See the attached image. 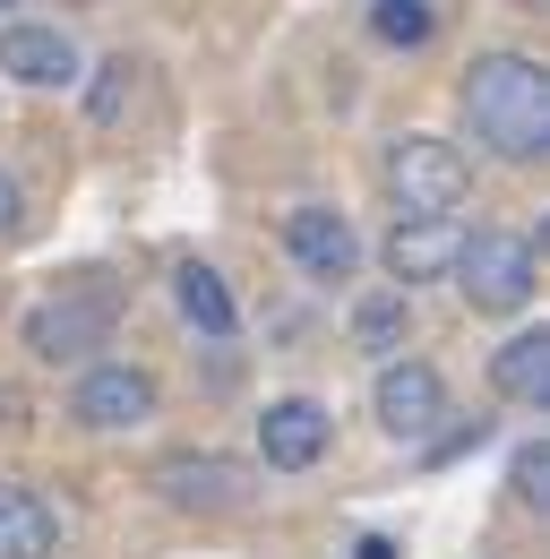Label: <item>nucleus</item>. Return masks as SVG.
I'll return each instance as SVG.
<instances>
[{
  "instance_id": "obj_1",
  "label": "nucleus",
  "mask_w": 550,
  "mask_h": 559,
  "mask_svg": "<svg viewBox=\"0 0 550 559\" xmlns=\"http://www.w3.org/2000/svg\"><path fill=\"white\" fill-rule=\"evenodd\" d=\"M465 130L499 164H542L550 155V78L534 52H481L465 70Z\"/></svg>"
},
{
  "instance_id": "obj_2",
  "label": "nucleus",
  "mask_w": 550,
  "mask_h": 559,
  "mask_svg": "<svg viewBox=\"0 0 550 559\" xmlns=\"http://www.w3.org/2000/svg\"><path fill=\"white\" fill-rule=\"evenodd\" d=\"M447 276H456V293L474 301L481 319H516L534 301V284H542V250L525 233H465Z\"/></svg>"
},
{
  "instance_id": "obj_3",
  "label": "nucleus",
  "mask_w": 550,
  "mask_h": 559,
  "mask_svg": "<svg viewBox=\"0 0 550 559\" xmlns=\"http://www.w3.org/2000/svg\"><path fill=\"white\" fill-rule=\"evenodd\" d=\"M379 181H387L396 215H456V207H465V190H474L465 155H456L447 139H430V130L387 139V155H379Z\"/></svg>"
},
{
  "instance_id": "obj_4",
  "label": "nucleus",
  "mask_w": 550,
  "mask_h": 559,
  "mask_svg": "<svg viewBox=\"0 0 550 559\" xmlns=\"http://www.w3.org/2000/svg\"><path fill=\"white\" fill-rule=\"evenodd\" d=\"M69 414L86 430H146L155 421V370H138V361H86Z\"/></svg>"
},
{
  "instance_id": "obj_5",
  "label": "nucleus",
  "mask_w": 550,
  "mask_h": 559,
  "mask_svg": "<svg viewBox=\"0 0 550 559\" xmlns=\"http://www.w3.org/2000/svg\"><path fill=\"white\" fill-rule=\"evenodd\" d=\"M370 405H379V430H387V439H430V430L447 421V379H439L430 361H396V353H387Z\"/></svg>"
},
{
  "instance_id": "obj_6",
  "label": "nucleus",
  "mask_w": 550,
  "mask_h": 559,
  "mask_svg": "<svg viewBox=\"0 0 550 559\" xmlns=\"http://www.w3.org/2000/svg\"><path fill=\"white\" fill-rule=\"evenodd\" d=\"M26 345H35V361H95V353L112 345V301L61 293V301L26 310Z\"/></svg>"
},
{
  "instance_id": "obj_7",
  "label": "nucleus",
  "mask_w": 550,
  "mask_h": 559,
  "mask_svg": "<svg viewBox=\"0 0 550 559\" xmlns=\"http://www.w3.org/2000/svg\"><path fill=\"white\" fill-rule=\"evenodd\" d=\"M327 439H336V414H327L319 396H275L267 414H259V456H267V474H310V465L327 456Z\"/></svg>"
},
{
  "instance_id": "obj_8",
  "label": "nucleus",
  "mask_w": 550,
  "mask_h": 559,
  "mask_svg": "<svg viewBox=\"0 0 550 559\" xmlns=\"http://www.w3.org/2000/svg\"><path fill=\"white\" fill-rule=\"evenodd\" d=\"M284 250H292L301 276H319V284H344L361 267V233H352L344 207H292L284 215Z\"/></svg>"
},
{
  "instance_id": "obj_9",
  "label": "nucleus",
  "mask_w": 550,
  "mask_h": 559,
  "mask_svg": "<svg viewBox=\"0 0 550 559\" xmlns=\"http://www.w3.org/2000/svg\"><path fill=\"white\" fill-rule=\"evenodd\" d=\"M155 490L172 499V508H199V516H232V508H250V465H232V456H164L155 465Z\"/></svg>"
},
{
  "instance_id": "obj_10",
  "label": "nucleus",
  "mask_w": 550,
  "mask_h": 559,
  "mask_svg": "<svg viewBox=\"0 0 550 559\" xmlns=\"http://www.w3.org/2000/svg\"><path fill=\"white\" fill-rule=\"evenodd\" d=\"M456 250H465V224H456V215H396V233H387V250H379V259H387V276L412 293V284L447 276V267H456Z\"/></svg>"
},
{
  "instance_id": "obj_11",
  "label": "nucleus",
  "mask_w": 550,
  "mask_h": 559,
  "mask_svg": "<svg viewBox=\"0 0 550 559\" xmlns=\"http://www.w3.org/2000/svg\"><path fill=\"white\" fill-rule=\"evenodd\" d=\"M0 70L17 86H69L77 78V44L61 26H35V17H9L0 26Z\"/></svg>"
},
{
  "instance_id": "obj_12",
  "label": "nucleus",
  "mask_w": 550,
  "mask_h": 559,
  "mask_svg": "<svg viewBox=\"0 0 550 559\" xmlns=\"http://www.w3.org/2000/svg\"><path fill=\"white\" fill-rule=\"evenodd\" d=\"M61 551V508L35 483H0V559H52Z\"/></svg>"
},
{
  "instance_id": "obj_13",
  "label": "nucleus",
  "mask_w": 550,
  "mask_h": 559,
  "mask_svg": "<svg viewBox=\"0 0 550 559\" xmlns=\"http://www.w3.org/2000/svg\"><path fill=\"white\" fill-rule=\"evenodd\" d=\"M490 388H499L507 405L550 414V328H516L507 345L490 353Z\"/></svg>"
},
{
  "instance_id": "obj_14",
  "label": "nucleus",
  "mask_w": 550,
  "mask_h": 559,
  "mask_svg": "<svg viewBox=\"0 0 550 559\" xmlns=\"http://www.w3.org/2000/svg\"><path fill=\"white\" fill-rule=\"evenodd\" d=\"M172 301H181V319L199 328L206 345H224V336L241 328V310H232V293H224V276H215L206 259H181V267H172Z\"/></svg>"
},
{
  "instance_id": "obj_15",
  "label": "nucleus",
  "mask_w": 550,
  "mask_h": 559,
  "mask_svg": "<svg viewBox=\"0 0 550 559\" xmlns=\"http://www.w3.org/2000/svg\"><path fill=\"white\" fill-rule=\"evenodd\" d=\"M405 328H412V293H405V284L352 310V345H361V353H379V361H387V353H405Z\"/></svg>"
},
{
  "instance_id": "obj_16",
  "label": "nucleus",
  "mask_w": 550,
  "mask_h": 559,
  "mask_svg": "<svg viewBox=\"0 0 550 559\" xmlns=\"http://www.w3.org/2000/svg\"><path fill=\"white\" fill-rule=\"evenodd\" d=\"M430 0H370V35L379 44H396V52H412V44H430Z\"/></svg>"
},
{
  "instance_id": "obj_17",
  "label": "nucleus",
  "mask_w": 550,
  "mask_h": 559,
  "mask_svg": "<svg viewBox=\"0 0 550 559\" xmlns=\"http://www.w3.org/2000/svg\"><path fill=\"white\" fill-rule=\"evenodd\" d=\"M516 499H525V508H550V448L542 439L516 448Z\"/></svg>"
},
{
  "instance_id": "obj_18",
  "label": "nucleus",
  "mask_w": 550,
  "mask_h": 559,
  "mask_svg": "<svg viewBox=\"0 0 550 559\" xmlns=\"http://www.w3.org/2000/svg\"><path fill=\"white\" fill-rule=\"evenodd\" d=\"M121 104H130V61H104V78H95V95H86V112H95V121H112Z\"/></svg>"
},
{
  "instance_id": "obj_19",
  "label": "nucleus",
  "mask_w": 550,
  "mask_h": 559,
  "mask_svg": "<svg viewBox=\"0 0 550 559\" xmlns=\"http://www.w3.org/2000/svg\"><path fill=\"white\" fill-rule=\"evenodd\" d=\"M0 233H17V181L0 173Z\"/></svg>"
},
{
  "instance_id": "obj_20",
  "label": "nucleus",
  "mask_w": 550,
  "mask_h": 559,
  "mask_svg": "<svg viewBox=\"0 0 550 559\" xmlns=\"http://www.w3.org/2000/svg\"><path fill=\"white\" fill-rule=\"evenodd\" d=\"M352 559H396V543H379V534H370V543H361Z\"/></svg>"
},
{
  "instance_id": "obj_21",
  "label": "nucleus",
  "mask_w": 550,
  "mask_h": 559,
  "mask_svg": "<svg viewBox=\"0 0 550 559\" xmlns=\"http://www.w3.org/2000/svg\"><path fill=\"white\" fill-rule=\"evenodd\" d=\"M9 9H17V0H0V17H9Z\"/></svg>"
}]
</instances>
